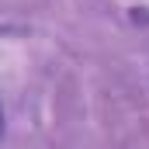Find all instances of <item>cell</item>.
<instances>
[{"mask_svg":"<svg viewBox=\"0 0 149 149\" xmlns=\"http://www.w3.org/2000/svg\"><path fill=\"white\" fill-rule=\"evenodd\" d=\"M0 135H3V111H0Z\"/></svg>","mask_w":149,"mask_h":149,"instance_id":"1","label":"cell"}]
</instances>
